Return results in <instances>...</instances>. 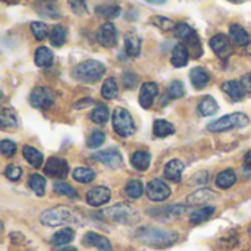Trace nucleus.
<instances>
[{"label": "nucleus", "instance_id": "f257e3e1", "mask_svg": "<svg viewBox=\"0 0 251 251\" xmlns=\"http://www.w3.org/2000/svg\"><path fill=\"white\" fill-rule=\"evenodd\" d=\"M135 238L154 249H166L174 246L179 235L175 231H168V229H160V228H153V226H143L135 232Z\"/></svg>", "mask_w": 251, "mask_h": 251}, {"label": "nucleus", "instance_id": "f03ea898", "mask_svg": "<svg viewBox=\"0 0 251 251\" xmlns=\"http://www.w3.org/2000/svg\"><path fill=\"white\" fill-rule=\"evenodd\" d=\"M106 72V66L99 62V60H85L78 63L74 69H72V76L76 81L81 82H97L99 79L103 78Z\"/></svg>", "mask_w": 251, "mask_h": 251}, {"label": "nucleus", "instance_id": "7ed1b4c3", "mask_svg": "<svg viewBox=\"0 0 251 251\" xmlns=\"http://www.w3.org/2000/svg\"><path fill=\"white\" fill-rule=\"evenodd\" d=\"M99 216L103 218L104 221H109L113 224H124V225L134 224L138 221V212L125 203H119L112 207H107L106 210H101Z\"/></svg>", "mask_w": 251, "mask_h": 251}, {"label": "nucleus", "instance_id": "20e7f679", "mask_svg": "<svg viewBox=\"0 0 251 251\" xmlns=\"http://www.w3.org/2000/svg\"><path fill=\"white\" fill-rule=\"evenodd\" d=\"M40 222L44 226H60V225H66V224H78V216L75 215V212H72L71 209L65 207V206H57L53 209H49L46 212L41 213L40 216Z\"/></svg>", "mask_w": 251, "mask_h": 251}, {"label": "nucleus", "instance_id": "39448f33", "mask_svg": "<svg viewBox=\"0 0 251 251\" xmlns=\"http://www.w3.org/2000/svg\"><path fill=\"white\" fill-rule=\"evenodd\" d=\"M249 125V116L244 113H231V115H225L213 122H210L207 125V129L210 132H225V131H231L235 128H243Z\"/></svg>", "mask_w": 251, "mask_h": 251}, {"label": "nucleus", "instance_id": "423d86ee", "mask_svg": "<svg viewBox=\"0 0 251 251\" xmlns=\"http://www.w3.org/2000/svg\"><path fill=\"white\" fill-rule=\"evenodd\" d=\"M112 122H113V129L118 135L126 138L135 134V122L134 118L131 116V113L124 109V107H116L113 110V116H112Z\"/></svg>", "mask_w": 251, "mask_h": 251}, {"label": "nucleus", "instance_id": "0eeeda50", "mask_svg": "<svg viewBox=\"0 0 251 251\" xmlns=\"http://www.w3.org/2000/svg\"><path fill=\"white\" fill-rule=\"evenodd\" d=\"M56 96L47 87H35L29 94V103L35 109H50L54 104Z\"/></svg>", "mask_w": 251, "mask_h": 251}, {"label": "nucleus", "instance_id": "6e6552de", "mask_svg": "<svg viewBox=\"0 0 251 251\" xmlns=\"http://www.w3.org/2000/svg\"><path fill=\"white\" fill-rule=\"evenodd\" d=\"M147 197L151 201H165L171 197V188L169 185L162 179H153L146 187Z\"/></svg>", "mask_w": 251, "mask_h": 251}, {"label": "nucleus", "instance_id": "1a4fd4ad", "mask_svg": "<svg viewBox=\"0 0 251 251\" xmlns=\"http://www.w3.org/2000/svg\"><path fill=\"white\" fill-rule=\"evenodd\" d=\"M96 38L97 41L106 47V49H110V47H115L116 43H118V31H116V26L112 24V22H106L103 24L97 32H96Z\"/></svg>", "mask_w": 251, "mask_h": 251}, {"label": "nucleus", "instance_id": "9d476101", "mask_svg": "<svg viewBox=\"0 0 251 251\" xmlns=\"http://www.w3.org/2000/svg\"><path fill=\"white\" fill-rule=\"evenodd\" d=\"M44 172L47 176L51 178H66L69 174V168L66 160L60 159V157H50L44 166Z\"/></svg>", "mask_w": 251, "mask_h": 251}, {"label": "nucleus", "instance_id": "9b49d317", "mask_svg": "<svg viewBox=\"0 0 251 251\" xmlns=\"http://www.w3.org/2000/svg\"><path fill=\"white\" fill-rule=\"evenodd\" d=\"M93 157L110 169H116L122 165V156L118 149H107V150L99 151Z\"/></svg>", "mask_w": 251, "mask_h": 251}, {"label": "nucleus", "instance_id": "f8f14e48", "mask_svg": "<svg viewBox=\"0 0 251 251\" xmlns=\"http://www.w3.org/2000/svg\"><path fill=\"white\" fill-rule=\"evenodd\" d=\"M110 197H112L110 190L107 187H101V185L91 188L85 196L87 203L93 207H100V206L106 204L110 200Z\"/></svg>", "mask_w": 251, "mask_h": 251}, {"label": "nucleus", "instance_id": "ddd939ff", "mask_svg": "<svg viewBox=\"0 0 251 251\" xmlns=\"http://www.w3.org/2000/svg\"><path fill=\"white\" fill-rule=\"evenodd\" d=\"M209 44H210L212 50L215 51V54L219 56L221 59H226L232 53L231 43H229L228 37L224 34H216L215 37H212Z\"/></svg>", "mask_w": 251, "mask_h": 251}, {"label": "nucleus", "instance_id": "4468645a", "mask_svg": "<svg viewBox=\"0 0 251 251\" xmlns=\"http://www.w3.org/2000/svg\"><path fill=\"white\" fill-rule=\"evenodd\" d=\"M157 94H159V87H157L156 82H151V81L144 82L143 87H141V91H140L138 101H140V104L144 109H149L153 104V101L157 97Z\"/></svg>", "mask_w": 251, "mask_h": 251}, {"label": "nucleus", "instance_id": "2eb2a0df", "mask_svg": "<svg viewBox=\"0 0 251 251\" xmlns=\"http://www.w3.org/2000/svg\"><path fill=\"white\" fill-rule=\"evenodd\" d=\"M82 244L85 247H96L99 251H113L110 241L97 232H87L82 238Z\"/></svg>", "mask_w": 251, "mask_h": 251}, {"label": "nucleus", "instance_id": "dca6fc26", "mask_svg": "<svg viewBox=\"0 0 251 251\" xmlns=\"http://www.w3.org/2000/svg\"><path fill=\"white\" fill-rule=\"evenodd\" d=\"M184 212H185V207L181 204H176V206H166V207H159V209L150 210V215L159 221H171V219L181 216Z\"/></svg>", "mask_w": 251, "mask_h": 251}, {"label": "nucleus", "instance_id": "f3484780", "mask_svg": "<svg viewBox=\"0 0 251 251\" xmlns=\"http://www.w3.org/2000/svg\"><path fill=\"white\" fill-rule=\"evenodd\" d=\"M222 90L232 101H241L246 96V90L241 81H226L222 84Z\"/></svg>", "mask_w": 251, "mask_h": 251}, {"label": "nucleus", "instance_id": "a211bd4d", "mask_svg": "<svg viewBox=\"0 0 251 251\" xmlns=\"http://www.w3.org/2000/svg\"><path fill=\"white\" fill-rule=\"evenodd\" d=\"M216 197H218V194L213 193L212 190L200 188V190H197L196 193H193L191 196H188L187 203H188L190 206H201V204H206V203L215 200Z\"/></svg>", "mask_w": 251, "mask_h": 251}, {"label": "nucleus", "instance_id": "6ab92c4d", "mask_svg": "<svg viewBox=\"0 0 251 251\" xmlns=\"http://www.w3.org/2000/svg\"><path fill=\"white\" fill-rule=\"evenodd\" d=\"M188 60H190V51L185 47V44L184 43L176 44L172 50V57H171L172 65L175 68H182L188 63Z\"/></svg>", "mask_w": 251, "mask_h": 251}, {"label": "nucleus", "instance_id": "aec40b11", "mask_svg": "<svg viewBox=\"0 0 251 251\" xmlns=\"http://www.w3.org/2000/svg\"><path fill=\"white\" fill-rule=\"evenodd\" d=\"M182 172H184V163L178 159L168 162L165 166V176L172 182H179L182 178Z\"/></svg>", "mask_w": 251, "mask_h": 251}, {"label": "nucleus", "instance_id": "412c9836", "mask_svg": "<svg viewBox=\"0 0 251 251\" xmlns=\"http://www.w3.org/2000/svg\"><path fill=\"white\" fill-rule=\"evenodd\" d=\"M190 79H191V84L196 90H203L209 84L210 75L204 68H194L190 72Z\"/></svg>", "mask_w": 251, "mask_h": 251}, {"label": "nucleus", "instance_id": "4be33fe9", "mask_svg": "<svg viewBox=\"0 0 251 251\" xmlns=\"http://www.w3.org/2000/svg\"><path fill=\"white\" fill-rule=\"evenodd\" d=\"M229 35H231L232 41H234L237 46L244 47V46H249V44H250V34L247 32L246 28H243V26L238 25V24L231 25V28H229Z\"/></svg>", "mask_w": 251, "mask_h": 251}, {"label": "nucleus", "instance_id": "5701e85b", "mask_svg": "<svg viewBox=\"0 0 251 251\" xmlns=\"http://www.w3.org/2000/svg\"><path fill=\"white\" fill-rule=\"evenodd\" d=\"M125 51L129 57H138L141 51V38L135 32H128L125 35Z\"/></svg>", "mask_w": 251, "mask_h": 251}, {"label": "nucleus", "instance_id": "b1692460", "mask_svg": "<svg viewBox=\"0 0 251 251\" xmlns=\"http://www.w3.org/2000/svg\"><path fill=\"white\" fill-rule=\"evenodd\" d=\"M0 125L4 131H13L18 126V118L15 110L9 107H3L0 113Z\"/></svg>", "mask_w": 251, "mask_h": 251}, {"label": "nucleus", "instance_id": "393cba45", "mask_svg": "<svg viewBox=\"0 0 251 251\" xmlns=\"http://www.w3.org/2000/svg\"><path fill=\"white\" fill-rule=\"evenodd\" d=\"M22 154L25 157V160L32 166V168H40L44 162V157L43 154L40 153V150H37L35 147H31V146H24L22 149Z\"/></svg>", "mask_w": 251, "mask_h": 251}, {"label": "nucleus", "instance_id": "a878e982", "mask_svg": "<svg viewBox=\"0 0 251 251\" xmlns=\"http://www.w3.org/2000/svg\"><path fill=\"white\" fill-rule=\"evenodd\" d=\"M34 62L37 66L40 68H47L53 63V53L50 49L41 46L35 50V54H34Z\"/></svg>", "mask_w": 251, "mask_h": 251}, {"label": "nucleus", "instance_id": "bb28decb", "mask_svg": "<svg viewBox=\"0 0 251 251\" xmlns=\"http://www.w3.org/2000/svg\"><path fill=\"white\" fill-rule=\"evenodd\" d=\"M75 238V231L71 229V228H63L60 231H57L53 237H51V244L56 246V247H60V246H66L69 244L72 240Z\"/></svg>", "mask_w": 251, "mask_h": 251}, {"label": "nucleus", "instance_id": "cd10ccee", "mask_svg": "<svg viewBox=\"0 0 251 251\" xmlns=\"http://www.w3.org/2000/svg\"><path fill=\"white\" fill-rule=\"evenodd\" d=\"M235 182H237V174L232 169H226L216 176V185L222 190L231 188Z\"/></svg>", "mask_w": 251, "mask_h": 251}, {"label": "nucleus", "instance_id": "c85d7f7f", "mask_svg": "<svg viewBox=\"0 0 251 251\" xmlns=\"http://www.w3.org/2000/svg\"><path fill=\"white\" fill-rule=\"evenodd\" d=\"M150 153L147 151H135L131 157V165L137 169V171H147L150 166Z\"/></svg>", "mask_w": 251, "mask_h": 251}, {"label": "nucleus", "instance_id": "c756f323", "mask_svg": "<svg viewBox=\"0 0 251 251\" xmlns=\"http://www.w3.org/2000/svg\"><path fill=\"white\" fill-rule=\"evenodd\" d=\"M49 40L53 47H62L66 41V28L62 25H54L49 34Z\"/></svg>", "mask_w": 251, "mask_h": 251}, {"label": "nucleus", "instance_id": "7c9ffc66", "mask_svg": "<svg viewBox=\"0 0 251 251\" xmlns=\"http://www.w3.org/2000/svg\"><path fill=\"white\" fill-rule=\"evenodd\" d=\"M215 210H216V209H215L213 206L201 207V209H199V210H196V212H193V213H191V216H190V221H191L194 225L204 224L206 221H209V219L213 216Z\"/></svg>", "mask_w": 251, "mask_h": 251}, {"label": "nucleus", "instance_id": "2f4dec72", "mask_svg": "<svg viewBox=\"0 0 251 251\" xmlns=\"http://www.w3.org/2000/svg\"><path fill=\"white\" fill-rule=\"evenodd\" d=\"M219 106L216 103V100L210 96H206L201 99V101L199 103V112L203 115V116H212L218 112Z\"/></svg>", "mask_w": 251, "mask_h": 251}, {"label": "nucleus", "instance_id": "473e14b6", "mask_svg": "<svg viewBox=\"0 0 251 251\" xmlns=\"http://www.w3.org/2000/svg\"><path fill=\"white\" fill-rule=\"evenodd\" d=\"M153 132L156 137L159 138H165V137H169L175 132V126L168 122V121H162V119H157L153 125Z\"/></svg>", "mask_w": 251, "mask_h": 251}, {"label": "nucleus", "instance_id": "72a5a7b5", "mask_svg": "<svg viewBox=\"0 0 251 251\" xmlns=\"http://www.w3.org/2000/svg\"><path fill=\"white\" fill-rule=\"evenodd\" d=\"M72 176L79 184H90L96 179V172L90 168H76Z\"/></svg>", "mask_w": 251, "mask_h": 251}, {"label": "nucleus", "instance_id": "f704fd0d", "mask_svg": "<svg viewBox=\"0 0 251 251\" xmlns=\"http://www.w3.org/2000/svg\"><path fill=\"white\" fill-rule=\"evenodd\" d=\"M37 12L41 15V16H49V18H59L60 16V12H59V9L53 4V3H50L49 0H44V1H41V3H38L37 6Z\"/></svg>", "mask_w": 251, "mask_h": 251}, {"label": "nucleus", "instance_id": "c9c22d12", "mask_svg": "<svg viewBox=\"0 0 251 251\" xmlns=\"http://www.w3.org/2000/svg\"><path fill=\"white\" fill-rule=\"evenodd\" d=\"M28 185L37 196H40V197L44 196V193H46V179H44V176H41L38 174H32L29 176V179H28Z\"/></svg>", "mask_w": 251, "mask_h": 251}, {"label": "nucleus", "instance_id": "e433bc0d", "mask_svg": "<svg viewBox=\"0 0 251 251\" xmlns=\"http://www.w3.org/2000/svg\"><path fill=\"white\" fill-rule=\"evenodd\" d=\"M119 93V87H118V82L115 78H107L101 87V96L107 100H112L118 96Z\"/></svg>", "mask_w": 251, "mask_h": 251}, {"label": "nucleus", "instance_id": "4c0bfd02", "mask_svg": "<svg viewBox=\"0 0 251 251\" xmlns=\"http://www.w3.org/2000/svg\"><path fill=\"white\" fill-rule=\"evenodd\" d=\"M91 121L94 122V124H99V125H103V124H106L107 121H109V109H107V106H104V104H97L94 109H93V112H91Z\"/></svg>", "mask_w": 251, "mask_h": 251}, {"label": "nucleus", "instance_id": "58836bf2", "mask_svg": "<svg viewBox=\"0 0 251 251\" xmlns=\"http://www.w3.org/2000/svg\"><path fill=\"white\" fill-rule=\"evenodd\" d=\"M185 47L188 49V51H190V54L193 56V57H200L201 54H203V47H201V41H200V38H199V35H197V32L191 37V38H188L185 43Z\"/></svg>", "mask_w": 251, "mask_h": 251}, {"label": "nucleus", "instance_id": "ea45409f", "mask_svg": "<svg viewBox=\"0 0 251 251\" xmlns=\"http://www.w3.org/2000/svg\"><path fill=\"white\" fill-rule=\"evenodd\" d=\"M125 193H126V196L131 197V199H140V197L143 196V193H144V185H143L141 181L132 179V181H129V182L126 184Z\"/></svg>", "mask_w": 251, "mask_h": 251}, {"label": "nucleus", "instance_id": "a19ab883", "mask_svg": "<svg viewBox=\"0 0 251 251\" xmlns=\"http://www.w3.org/2000/svg\"><path fill=\"white\" fill-rule=\"evenodd\" d=\"M53 188H54V193L59 194V196H65V197H69L72 200L78 199V193L75 191V188L71 187L66 182H54Z\"/></svg>", "mask_w": 251, "mask_h": 251}, {"label": "nucleus", "instance_id": "79ce46f5", "mask_svg": "<svg viewBox=\"0 0 251 251\" xmlns=\"http://www.w3.org/2000/svg\"><path fill=\"white\" fill-rule=\"evenodd\" d=\"M196 34V31L188 25V24H185V22H179L178 25H176V28H175V35L179 38V40H182V43H185L188 38H191L193 35Z\"/></svg>", "mask_w": 251, "mask_h": 251}, {"label": "nucleus", "instance_id": "37998d69", "mask_svg": "<svg viewBox=\"0 0 251 251\" xmlns=\"http://www.w3.org/2000/svg\"><path fill=\"white\" fill-rule=\"evenodd\" d=\"M106 141V135L103 131H94L87 138V147L88 149H99Z\"/></svg>", "mask_w": 251, "mask_h": 251}, {"label": "nucleus", "instance_id": "c03bdc74", "mask_svg": "<svg viewBox=\"0 0 251 251\" xmlns=\"http://www.w3.org/2000/svg\"><path fill=\"white\" fill-rule=\"evenodd\" d=\"M168 99H181L185 94L184 90V84L181 81H174L171 82V85L168 87Z\"/></svg>", "mask_w": 251, "mask_h": 251}, {"label": "nucleus", "instance_id": "a18cd8bd", "mask_svg": "<svg viewBox=\"0 0 251 251\" xmlns=\"http://www.w3.org/2000/svg\"><path fill=\"white\" fill-rule=\"evenodd\" d=\"M31 32L35 37V40H38V41L44 40L47 37V34H50L47 29V25L43 22H32L31 24Z\"/></svg>", "mask_w": 251, "mask_h": 251}, {"label": "nucleus", "instance_id": "49530a36", "mask_svg": "<svg viewBox=\"0 0 251 251\" xmlns=\"http://www.w3.org/2000/svg\"><path fill=\"white\" fill-rule=\"evenodd\" d=\"M151 22H153L157 28H160V29H163V31H171V29L176 28V25H178V24H175L174 21H171V19H168V18H165V16H154V18L151 19Z\"/></svg>", "mask_w": 251, "mask_h": 251}, {"label": "nucleus", "instance_id": "de8ad7c7", "mask_svg": "<svg viewBox=\"0 0 251 251\" xmlns=\"http://www.w3.org/2000/svg\"><path fill=\"white\" fill-rule=\"evenodd\" d=\"M68 3H69L72 12H74L75 15H78V16L87 15L88 9H87V1H85V0H69Z\"/></svg>", "mask_w": 251, "mask_h": 251}, {"label": "nucleus", "instance_id": "09e8293b", "mask_svg": "<svg viewBox=\"0 0 251 251\" xmlns=\"http://www.w3.org/2000/svg\"><path fill=\"white\" fill-rule=\"evenodd\" d=\"M4 176L9 179V181H18L21 176H22V169L18 166V165H7L6 169H4Z\"/></svg>", "mask_w": 251, "mask_h": 251}, {"label": "nucleus", "instance_id": "8fccbe9b", "mask_svg": "<svg viewBox=\"0 0 251 251\" xmlns=\"http://www.w3.org/2000/svg\"><path fill=\"white\" fill-rule=\"evenodd\" d=\"M99 12H100L104 18H107V19H115V18H118V16H119V13H121V7H119L118 4H109V6L100 7V9H99Z\"/></svg>", "mask_w": 251, "mask_h": 251}, {"label": "nucleus", "instance_id": "3c124183", "mask_svg": "<svg viewBox=\"0 0 251 251\" xmlns=\"http://www.w3.org/2000/svg\"><path fill=\"white\" fill-rule=\"evenodd\" d=\"M0 149H1L3 156H6V157H12L16 153V144L10 140H3L0 144Z\"/></svg>", "mask_w": 251, "mask_h": 251}, {"label": "nucleus", "instance_id": "603ef678", "mask_svg": "<svg viewBox=\"0 0 251 251\" xmlns=\"http://www.w3.org/2000/svg\"><path fill=\"white\" fill-rule=\"evenodd\" d=\"M122 81H124V87H125V88L132 90V88L138 84V76H137L134 72H125Z\"/></svg>", "mask_w": 251, "mask_h": 251}, {"label": "nucleus", "instance_id": "864d4df0", "mask_svg": "<svg viewBox=\"0 0 251 251\" xmlns=\"http://www.w3.org/2000/svg\"><path fill=\"white\" fill-rule=\"evenodd\" d=\"M241 84H243V87H244L246 93H251V72L243 76V79H241Z\"/></svg>", "mask_w": 251, "mask_h": 251}, {"label": "nucleus", "instance_id": "5fc2aeb1", "mask_svg": "<svg viewBox=\"0 0 251 251\" xmlns=\"http://www.w3.org/2000/svg\"><path fill=\"white\" fill-rule=\"evenodd\" d=\"M206 175H207V172H200V174H197V175L193 178L191 182H193V184H203V182H206V181L209 179Z\"/></svg>", "mask_w": 251, "mask_h": 251}, {"label": "nucleus", "instance_id": "6e6d98bb", "mask_svg": "<svg viewBox=\"0 0 251 251\" xmlns=\"http://www.w3.org/2000/svg\"><path fill=\"white\" fill-rule=\"evenodd\" d=\"M87 104H93V100L91 99H84L78 103H75V109H82V107H87Z\"/></svg>", "mask_w": 251, "mask_h": 251}, {"label": "nucleus", "instance_id": "4d7b16f0", "mask_svg": "<svg viewBox=\"0 0 251 251\" xmlns=\"http://www.w3.org/2000/svg\"><path fill=\"white\" fill-rule=\"evenodd\" d=\"M244 162H246V166L251 169V150L246 154V157H244Z\"/></svg>", "mask_w": 251, "mask_h": 251}, {"label": "nucleus", "instance_id": "13d9d810", "mask_svg": "<svg viewBox=\"0 0 251 251\" xmlns=\"http://www.w3.org/2000/svg\"><path fill=\"white\" fill-rule=\"evenodd\" d=\"M149 3H153V4H163L166 0H147Z\"/></svg>", "mask_w": 251, "mask_h": 251}, {"label": "nucleus", "instance_id": "bf43d9fd", "mask_svg": "<svg viewBox=\"0 0 251 251\" xmlns=\"http://www.w3.org/2000/svg\"><path fill=\"white\" fill-rule=\"evenodd\" d=\"M59 251H76V249L75 247H66V249H62V250Z\"/></svg>", "mask_w": 251, "mask_h": 251}, {"label": "nucleus", "instance_id": "052dcab7", "mask_svg": "<svg viewBox=\"0 0 251 251\" xmlns=\"http://www.w3.org/2000/svg\"><path fill=\"white\" fill-rule=\"evenodd\" d=\"M249 234H250V237H251V225H250V228H249Z\"/></svg>", "mask_w": 251, "mask_h": 251}, {"label": "nucleus", "instance_id": "680f3d73", "mask_svg": "<svg viewBox=\"0 0 251 251\" xmlns=\"http://www.w3.org/2000/svg\"><path fill=\"white\" fill-rule=\"evenodd\" d=\"M232 1H241V0H232Z\"/></svg>", "mask_w": 251, "mask_h": 251}, {"label": "nucleus", "instance_id": "e2e57ef3", "mask_svg": "<svg viewBox=\"0 0 251 251\" xmlns=\"http://www.w3.org/2000/svg\"><path fill=\"white\" fill-rule=\"evenodd\" d=\"M49 1H51V0H49Z\"/></svg>", "mask_w": 251, "mask_h": 251}]
</instances>
